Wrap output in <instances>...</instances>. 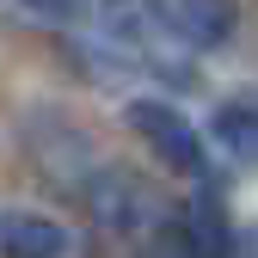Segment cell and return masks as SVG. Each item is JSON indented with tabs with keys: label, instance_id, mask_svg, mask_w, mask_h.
Instances as JSON below:
<instances>
[{
	"label": "cell",
	"instance_id": "obj_3",
	"mask_svg": "<svg viewBox=\"0 0 258 258\" xmlns=\"http://www.w3.org/2000/svg\"><path fill=\"white\" fill-rule=\"evenodd\" d=\"M148 13L190 49H221L234 37V25H240L234 0H148Z\"/></svg>",
	"mask_w": 258,
	"mask_h": 258
},
{
	"label": "cell",
	"instance_id": "obj_7",
	"mask_svg": "<svg viewBox=\"0 0 258 258\" xmlns=\"http://www.w3.org/2000/svg\"><path fill=\"white\" fill-rule=\"evenodd\" d=\"M25 7L37 13V19H80V7H86V0H25Z\"/></svg>",
	"mask_w": 258,
	"mask_h": 258
},
{
	"label": "cell",
	"instance_id": "obj_4",
	"mask_svg": "<svg viewBox=\"0 0 258 258\" xmlns=\"http://www.w3.org/2000/svg\"><path fill=\"white\" fill-rule=\"evenodd\" d=\"M178 234H184L190 258H234V215H228V203H221L215 178H197V197L184 203Z\"/></svg>",
	"mask_w": 258,
	"mask_h": 258
},
{
	"label": "cell",
	"instance_id": "obj_1",
	"mask_svg": "<svg viewBox=\"0 0 258 258\" xmlns=\"http://www.w3.org/2000/svg\"><path fill=\"white\" fill-rule=\"evenodd\" d=\"M123 123L148 142V154L160 160V166H172L184 178H209V148H203L197 129L184 123V111L160 105V99H129L123 105Z\"/></svg>",
	"mask_w": 258,
	"mask_h": 258
},
{
	"label": "cell",
	"instance_id": "obj_5",
	"mask_svg": "<svg viewBox=\"0 0 258 258\" xmlns=\"http://www.w3.org/2000/svg\"><path fill=\"white\" fill-rule=\"evenodd\" d=\"M68 234L55 215L37 209H0V258H61Z\"/></svg>",
	"mask_w": 258,
	"mask_h": 258
},
{
	"label": "cell",
	"instance_id": "obj_2",
	"mask_svg": "<svg viewBox=\"0 0 258 258\" xmlns=\"http://www.w3.org/2000/svg\"><path fill=\"white\" fill-rule=\"evenodd\" d=\"M80 197H86V209L99 215L111 234H136V228H148L154 215H142V209H160L154 190H148L136 172H123V166H99V172L80 184Z\"/></svg>",
	"mask_w": 258,
	"mask_h": 258
},
{
	"label": "cell",
	"instance_id": "obj_6",
	"mask_svg": "<svg viewBox=\"0 0 258 258\" xmlns=\"http://www.w3.org/2000/svg\"><path fill=\"white\" fill-rule=\"evenodd\" d=\"M209 129H215V142L228 148L234 160H246V166H258V111H252V105H221Z\"/></svg>",
	"mask_w": 258,
	"mask_h": 258
}]
</instances>
